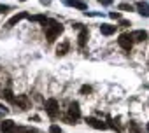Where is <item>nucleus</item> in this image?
I'll use <instances>...</instances> for the list:
<instances>
[{
    "label": "nucleus",
    "instance_id": "f3484780",
    "mask_svg": "<svg viewBox=\"0 0 149 133\" xmlns=\"http://www.w3.org/2000/svg\"><path fill=\"white\" fill-rule=\"evenodd\" d=\"M32 128H26V126H19V128H14L11 133H30Z\"/></svg>",
    "mask_w": 149,
    "mask_h": 133
},
{
    "label": "nucleus",
    "instance_id": "4be33fe9",
    "mask_svg": "<svg viewBox=\"0 0 149 133\" xmlns=\"http://www.w3.org/2000/svg\"><path fill=\"white\" fill-rule=\"evenodd\" d=\"M109 16H111L112 19H119V18H121V14H119V12H111Z\"/></svg>",
    "mask_w": 149,
    "mask_h": 133
},
{
    "label": "nucleus",
    "instance_id": "39448f33",
    "mask_svg": "<svg viewBox=\"0 0 149 133\" xmlns=\"http://www.w3.org/2000/svg\"><path fill=\"white\" fill-rule=\"evenodd\" d=\"M21 19H30V14H28V12H25V11H21V12L14 14V16L6 23V26H7V28H13V26H14V25H18Z\"/></svg>",
    "mask_w": 149,
    "mask_h": 133
},
{
    "label": "nucleus",
    "instance_id": "393cba45",
    "mask_svg": "<svg viewBox=\"0 0 149 133\" xmlns=\"http://www.w3.org/2000/svg\"><path fill=\"white\" fill-rule=\"evenodd\" d=\"M146 130H147V131H149V123H147V126H146Z\"/></svg>",
    "mask_w": 149,
    "mask_h": 133
},
{
    "label": "nucleus",
    "instance_id": "2eb2a0df",
    "mask_svg": "<svg viewBox=\"0 0 149 133\" xmlns=\"http://www.w3.org/2000/svg\"><path fill=\"white\" fill-rule=\"evenodd\" d=\"M68 47H70V44L65 40L63 44H60V46L56 47V54H58V56H63V54H67V53H68Z\"/></svg>",
    "mask_w": 149,
    "mask_h": 133
},
{
    "label": "nucleus",
    "instance_id": "aec40b11",
    "mask_svg": "<svg viewBox=\"0 0 149 133\" xmlns=\"http://www.w3.org/2000/svg\"><path fill=\"white\" fill-rule=\"evenodd\" d=\"M91 91H93V89H91V86H86V84H84V86H81V93H83V95H90Z\"/></svg>",
    "mask_w": 149,
    "mask_h": 133
},
{
    "label": "nucleus",
    "instance_id": "f8f14e48",
    "mask_svg": "<svg viewBox=\"0 0 149 133\" xmlns=\"http://www.w3.org/2000/svg\"><path fill=\"white\" fill-rule=\"evenodd\" d=\"M132 39H133V42H144L147 39V32L146 30H133L132 32Z\"/></svg>",
    "mask_w": 149,
    "mask_h": 133
},
{
    "label": "nucleus",
    "instance_id": "f257e3e1",
    "mask_svg": "<svg viewBox=\"0 0 149 133\" xmlns=\"http://www.w3.org/2000/svg\"><path fill=\"white\" fill-rule=\"evenodd\" d=\"M44 32H46L47 40H49V42H54V40H56V37L63 32V25H61V23H58L56 19H47V21H46V25H44Z\"/></svg>",
    "mask_w": 149,
    "mask_h": 133
},
{
    "label": "nucleus",
    "instance_id": "dca6fc26",
    "mask_svg": "<svg viewBox=\"0 0 149 133\" xmlns=\"http://www.w3.org/2000/svg\"><path fill=\"white\" fill-rule=\"evenodd\" d=\"M49 18L46 16V14H33V16H30V21H35V23H42V25H46V21H47Z\"/></svg>",
    "mask_w": 149,
    "mask_h": 133
},
{
    "label": "nucleus",
    "instance_id": "4468645a",
    "mask_svg": "<svg viewBox=\"0 0 149 133\" xmlns=\"http://www.w3.org/2000/svg\"><path fill=\"white\" fill-rule=\"evenodd\" d=\"M100 32L104 33V35H112V33H116V25H100Z\"/></svg>",
    "mask_w": 149,
    "mask_h": 133
},
{
    "label": "nucleus",
    "instance_id": "7ed1b4c3",
    "mask_svg": "<svg viewBox=\"0 0 149 133\" xmlns=\"http://www.w3.org/2000/svg\"><path fill=\"white\" fill-rule=\"evenodd\" d=\"M46 112H47V116H49L51 119H56V117H58L60 110H58V102H56L54 98H47V100H46Z\"/></svg>",
    "mask_w": 149,
    "mask_h": 133
},
{
    "label": "nucleus",
    "instance_id": "412c9836",
    "mask_svg": "<svg viewBox=\"0 0 149 133\" xmlns=\"http://www.w3.org/2000/svg\"><path fill=\"white\" fill-rule=\"evenodd\" d=\"M98 2H100L102 6H111V4L114 2V0H98Z\"/></svg>",
    "mask_w": 149,
    "mask_h": 133
},
{
    "label": "nucleus",
    "instance_id": "1a4fd4ad",
    "mask_svg": "<svg viewBox=\"0 0 149 133\" xmlns=\"http://www.w3.org/2000/svg\"><path fill=\"white\" fill-rule=\"evenodd\" d=\"M88 37H90V32H88V28H86V26H83V28H81V32H79V37H77V39H79V40H77V44H79V47H81V49L86 46Z\"/></svg>",
    "mask_w": 149,
    "mask_h": 133
},
{
    "label": "nucleus",
    "instance_id": "a878e982",
    "mask_svg": "<svg viewBox=\"0 0 149 133\" xmlns=\"http://www.w3.org/2000/svg\"><path fill=\"white\" fill-rule=\"evenodd\" d=\"M19 2H26V0H19Z\"/></svg>",
    "mask_w": 149,
    "mask_h": 133
},
{
    "label": "nucleus",
    "instance_id": "9b49d317",
    "mask_svg": "<svg viewBox=\"0 0 149 133\" xmlns=\"http://www.w3.org/2000/svg\"><path fill=\"white\" fill-rule=\"evenodd\" d=\"M65 6L76 7V9H79V11H86V9H88V6L83 2V0H65Z\"/></svg>",
    "mask_w": 149,
    "mask_h": 133
},
{
    "label": "nucleus",
    "instance_id": "0eeeda50",
    "mask_svg": "<svg viewBox=\"0 0 149 133\" xmlns=\"http://www.w3.org/2000/svg\"><path fill=\"white\" fill-rule=\"evenodd\" d=\"M16 105H18L21 110H26V109H30L32 102H30V98H28L26 95H19V96L16 98Z\"/></svg>",
    "mask_w": 149,
    "mask_h": 133
},
{
    "label": "nucleus",
    "instance_id": "6e6552de",
    "mask_svg": "<svg viewBox=\"0 0 149 133\" xmlns=\"http://www.w3.org/2000/svg\"><path fill=\"white\" fill-rule=\"evenodd\" d=\"M0 98L6 100V102H9V103H16V98H14L13 91L11 89H4L2 86H0Z\"/></svg>",
    "mask_w": 149,
    "mask_h": 133
},
{
    "label": "nucleus",
    "instance_id": "6ab92c4d",
    "mask_svg": "<svg viewBox=\"0 0 149 133\" xmlns=\"http://www.w3.org/2000/svg\"><path fill=\"white\" fill-rule=\"evenodd\" d=\"M49 133H61V128L58 124H51L49 126Z\"/></svg>",
    "mask_w": 149,
    "mask_h": 133
},
{
    "label": "nucleus",
    "instance_id": "20e7f679",
    "mask_svg": "<svg viewBox=\"0 0 149 133\" xmlns=\"http://www.w3.org/2000/svg\"><path fill=\"white\" fill-rule=\"evenodd\" d=\"M118 44L125 49V51H130L132 46H133V39H132V33H121L119 39H118Z\"/></svg>",
    "mask_w": 149,
    "mask_h": 133
},
{
    "label": "nucleus",
    "instance_id": "ddd939ff",
    "mask_svg": "<svg viewBox=\"0 0 149 133\" xmlns=\"http://www.w3.org/2000/svg\"><path fill=\"white\" fill-rule=\"evenodd\" d=\"M137 11H139L140 16L149 18V4H147V2H139V4H137Z\"/></svg>",
    "mask_w": 149,
    "mask_h": 133
},
{
    "label": "nucleus",
    "instance_id": "f03ea898",
    "mask_svg": "<svg viewBox=\"0 0 149 133\" xmlns=\"http://www.w3.org/2000/svg\"><path fill=\"white\" fill-rule=\"evenodd\" d=\"M79 119H81V109H79V103H77V102H72V103L68 105V110H67L65 121H67L68 124H76Z\"/></svg>",
    "mask_w": 149,
    "mask_h": 133
},
{
    "label": "nucleus",
    "instance_id": "423d86ee",
    "mask_svg": "<svg viewBox=\"0 0 149 133\" xmlns=\"http://www.w3.org/2000/svg\"><path fill=\"white\" fill-rule=\"evenodd\" d=\"M86 123H88L91 128H95V130H107V128H109V124H105L104 121H100V119H97V117H86Z\"/></svg>",
    "mask_w": 149,
    "mask_h": 133
},
{
    "label": "nucleus",
    "instance_id": "5701e85b",
    "mask_svg": "<svg viewBox=\"0 0 149 133\" xmlns=\"http://www.w3.org/2000/svg\"><path fill=\"white\" fill-rule=\"evenodd\" d=\"M7 11H9L7 6H2V4H0V14H4V12H7Z\"/></svg>",
    "mask_w": 149,
    "mask_h": 133
},
{
    "label": "nucleus",
    "instance_id": "a211bd4d",
    "mask_svg": "<svg viewBox=\"0 0 149 133\" xmlns=\"http://www.w3.org/2000/svg\"><path fill=\"white\" fill-rule=\"evenodd\" d=\"M119 11H128V12H132V11H135L130 4H119Z\"/></svg>",
    "mask_w": 149,
    "mask_h": 133
},
{
    "label": "nucleus",
    "instance_id": "9d476101",
    "mask_svg": "<svg viewBox=\"0 0 149 133\" xmlns=\"http://www.w3.org/2000/svg\"><path fill=\"white\" fill-rule=\"evenodd\" d=\"M14 128H16V124H14L13 119H6V121L0 123V131H2V133H11Z\"/></svg>",
    "mask_w": 149,
    "mask_h": 133
},
{
    "label": "nucleus",
    "instance_id": "b1692460",
    "mask_svg": "<svg viewBox=\"0 0 149 133\" xmlns=\"http://www.w3.org/2000/svg\"><path fill=\"white\" fill-rule=\"evenodd\" d=\"M121 26H130V21H126V19H121Z\"/></svg>",
    "mask_w": 149,
    "mask_h": 133
}]
</instances>
